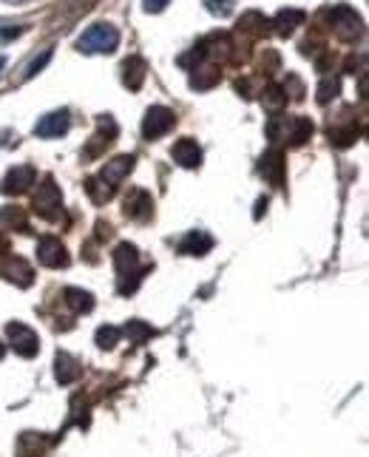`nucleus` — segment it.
<instances>
[{
	"label": "nucleus",
	"instance_id": "f257e3e1",
	"mask_svg": "<svg viewBox=\"0 0 369 457\" xmlns=\"http://www.w3.org/2000/svg\"><path fill=\"white\" fill-rule=\"evenodd\" d=\"M114 264H117V290H120L123 295L134 293L137 284H140V278H142V267H140V253H137V247L128 244V241L117 244V250H114Z\"/></svg>",
	"mask_w": 369,
	"mask_h": 457
},
{
	"label": "nucleus",
	"instance_id": "f03ea898",
	"mask_svg": "<svg viewBox=\"0 0 369 457\" xmlns=\"http://www.w3.org/2000/svg\"><path fill=\"white\" fill-rule=\"evenodd\" d=\"M117 46H120V31L111 23H94L77 40V48L83 54H111V51H117Z\"/></svg>",
	"mask_w": 369,
	"mask_h": 457
},
{
	"label": "nucleus",
	"instance_id": "7ed1b4c3",
	"mask_svg": "<svg viewBox=\"0 0 369 457\" xmlns=\"http://www.w3.org/2000/svg\"><path fill=\"white\" fill-rule=\"evenodd\" d=\"M31 208H34L37 216H43V219H48V222H54V219L60 216L63 196H60V188L54 185L51 177H46L43 185H37V194H34V199H31Z\"/></svg>",
	"mask_w": 369,
	"mask_h": 457
},
{
	"label": "nucleus",
	"instance_id": "20e7f679",
	"mask_svg": "<svg viewBox=\"0 0 369 457\" xmlns=\"http://www.w3.org/2000/svg\"><path fill=\"white\" fill-rule=\"evenodd\" d=\"M177 122V114L165 105H154L145 111V120H142V137L145 140H160L165 137Z\"/></svg>",
	"mask_w": 369,
	"mask_h": 457
},
{
	"label": "nucleus",
	"instance_id": "39448f33",
	"mask_svg": "<svg viewBox=\"0 0 369 457\" xmlns=\"http://www.w3.org/2000/svg\"><path fill=\"white\" fill-rule=\"evenodd\" d=\"M6 335H9V344H11V350H14L17 355H23V358L37 355V350H40V338H37V332H34L31 327H26V324L14 321V324H9V327H6Z\"/></svg>",
	"mask_w": 369,
	"mask_h": 457
},
{
	"label": "nucleus",
	"instance_id": "423d86ee",
	"mask_svg": "<svg viewBox=\"0 0 369 457\" xmlns=\"http://www.w3.org/2000/svg\"><path fill=\"white\" fill-rule=\"evenodd\" d=\"M330 20H333V31H336L341 40H347V43L358 40L361 31H364L361 17H358L353 9H347V6H338L336 11H330Z\"/></svg>",
	"mask_w": 369,
	"mask_h": 457
},
{
	"label": "nucleus",
	"instance_id": "0eeeda50",
	"mask_svg": "<svg viewBox=\"0 0 369 457\" xmlns=\"http://www.w3.org/2000/svg\"><path fill=\"white\" fill-rule=\"evenodd\" d=\"M34 179H37V171H34L31 165H17V168H11V171L3 177L0 191H3L6 196H20V194H26V191L34 185Z\"/></svg>",
	"mask_w": 369,
	"mask_h": 457
},
{
	"label": "nucleus",
	"instance_id": "6e6552de",
	"mask_svg": "<svg viewBox=\"0 0 369 457\" xmlns=\"http://www.w3.org/2000/svg\"><path fill=\"white\" fill-rule=\"evenodd\" d=\"M37 261L40 264H46V267H66L68 264V250L63 247V241L60 238H54V236H43L40 241H37Z\"/></svg>",
	"mask_w": 369,
	"mask_h": 457
},
{
	"label": "nucleus",
	"instance_id": "1a4fd4ad",
	"mask_svg": "<svg viewBox=\"0 0 369 457\" xmlns=\"http://www.w3.org/2000/svg\"><path fill=\"white\" fill-rule=\"evenodd\" d=\"M71 120H68V111H51L46 117H40V122L34 125V134L43 137V140H57L68 131Z\"/></svg>",
	"mask_w": 369,
	"mask_h": 457
},
{
	"label": "nucleus",
	"instance_id": "9d476101",
	"mask_svg": "<svg viewBox=\"0 0 369 457\" xmlns=\"http://www.w3.org/2000/svg\"><path fill=\"white\" fill-rule=\"evenodd\" d=\"M125 216L128 219H134V222H148L151 219V214H154V199H151V194L148 191H131L128 196H125Z\"/></svg>",
	"mask_w": 369,
	"mask_h": 457
},
{
	"label": "nucleus",
	"instance_id": "9b49d317",
	"mask_svg": "<svg viewBox=\"0 0 369 457\" xmlns=\"http://www.w3.org/2000/svg\"><path fill=\"white\" fill-rule=\"evenodd\" d=\"M131 171H134V157H131V154H120V157H114L111 162H105V168L100 171V179H103L105 185L117 188Z\"/></svg>",
	"mask_w": 369,
	"mask_h": 457
},
{
	"label": "nucleus",
	"instance_id": "f8f14e48",
	"mask_svg": "<svg viewBox=\"0 0 369 457\" xmlns=\"http://www.w3.org/2000/svg\"><path fill=\"white\" fill-rule=\"evenodd\" d=\"M259 174H261L270 185H281V182H284V157H281L279 151L264 154L261 162H259Z\"/></svg>",
	"mask_w": 369,
	"mask_h": 457
},
{
	"label": "nucleus",
	"instance_id": "ddd939ff",
	"mask_svg": "<svg viewBox=\"0 0 369 457\" xmlns=\"http://www.w3.org/2000/svg\"><path fill=\"white\" fill-rule=\"evenodd\" d=\"M171 157H174V162L182 165V168H199V162H202V148H199L193 140L184 137V140H180V142L174 145Z\"/></svg>",
	"mask_w": 369,
	"mask_h": 457
},
{
	"label": "nucleus",
	"instance_id": "4468645a",
	"mask_svg": "<svg viewBox=\"0 0 369 457\" xmlns=\"http://www.w3.org/2000/svg\"><path fill=\"white\" fill-rule=\"evenodd\" d=\"M210 247H213V238L204 230H190L180 241V253H184V256H204Z\"/></svg>",
	"mask_w": 369,
	"mask_h": 457
},
{
	"label": "nucleus",
	"instance_id": "2eb2a0df",
	"mask_svg": "<svg viewBox=\"0 0 369 457\" xmlns=\"http://www.w3.org/2000/svg\"><path fill=\"white\" fill-rule=\"evenodd\" d=\"M123 83L131 88V91H140L142 83H145V60L142 57H128L123 63Z\"/></svg>",
	"mask_w": 369,
	"mask_h": 457
},
{
	"label": "nucleus",
	"instance_id": "dca6fc26",
	"mask_svg": "<svg viewBox=\"0 0 369 457\" xmlns=\"http://www.w3.org/2000/svg\"><path fill=\"white\" fill-rule=\"evenodd\" d=\"M3 275H6L9 281L20 284V287H28V284H31V278H34L31 267H28L23 258H9V264L3 267Z\"/></svg>",
	"mask_w": 369,
	"mask_h": 457
},
{
	"label": "nucleus",
	"instance_id": "f3484780",
	"mask_svg": "<svg viewBox=\"0 0 369 457\" xmlns=\"http://www.w3.org/2000/svg\"><path fill=\"white\" fill-rule=\"evenodd\" d=\"M301 23H304V11H298V9H281L276 14V20H273L279 34H293L296 26H301Z\"/></svg>",
	"mask_w": 369,
	"mask_h": 457
},
{
	"label": "nucleus",
	"instance_id": "a211bd4d",
	"mask_svg": "<svg viewBox=\"0 0 369 457\" xmlns=\"http://www.w3.org/2000/svg\"><path fill=\"white\" fill-rule=\"evenodd\" d=\"M57 381L60 384H71V381H77V375H80V364L68 355V352H57Z\"/></svg>",
	"mask_w": 369,
	"mask_h": 457
},
{
	"label": "nucleus",
	"instance_id": "6ab92c4d",
	"mask_svg": "<svg viewBox=\"0 0 369 457\" xmlns=\"http://www.w3.org/2000/svg\"><path fill=\"white\" fill-rule=\"evenodd\" d=\"M63 295H66V304H68L74 312H91V307H94L91 293H85V290H80V287H68Z\"/></svg>",
	"mask_w": 369,
	"mask_h": 457
},
{
	"label": "nucleus",
	"instance_id": "aec40b11",
	"mask_svg": "<svg viewBox=\"0 0 369 457\" xmlns=\"http://www.w3.org/2000/svg\"><path fill=\"white\" fill-rule=\"evenodd\" d=\"M85 194H88L97 205H105V202L114 196V188H111V185H105L100 177H91V179L85 182Z\"/></svg>",
	"mask_w": 369,
	"mask_h": 457
},
{
	"label": "nucleus",
	"instance_id": "412c9836",
	"mask_svg": "<svg viewBox=\"0 0 369 457\" xmlns=\"http://www.w3.org/2000/svg\"><path fill=\"white\" fill-rule=\"evenodd\" d=\"M125 335H128L131 344H142V341H148L154 335V327H148L145 321H128L125 324Z\"/></svg>",
	"mask_w": 369,
	"mask_h": 457
},
{
	"label": "nucleus",
	"instance_id": "4be33fe9",
	"mask_svg": "<svg viewBox=\"0 0 369 457\" xmlns=\"http://www.w3.org/2000/svg\"><path fill=\"white\" fill-rule=\"evenodd\" d=\"M310 134H313V122H310L307 117H293V131H290L293 145L307 142V140H310Z\"/></svg>",
	"mask_w": 369,
	"mask_h": 457
},
{
	"label": "nucleus",
	"instance_id": "5701e85b",
	"mask_svg": "<svg viewBox=\"0 0 369 457\" xmlns=\"http://www.w3.org/2000/svg\"><path fill=\"white\" fill-rule=\"evenodd\" d=\"M117 341H120V330L117 327H100L97 330V347H103V350H114L117 347Z\"/></svg>",
	"mask_w": 369,
	"mask_h": 457
},
{
	"label": "nucleus",
	"instance_id": "b1692460",
	"mask_svg": "<svg viewBox=\"0 0 369 457\" xmlns=\"http://www.w3.org/2000/svg\"><path fill=\"white\" fill-rule=\"evenodd\" d=\"M0 222H3V225H11V228L17 225L20 230H28V222H26V216H23L20 208H3V211H0Z\"/></svg>",
	"mask_w": 369,
	"mask_h": 457
},
{
	"label": "nucleus",
	"instance_id": "393cba45",
	"mask_svg": "<svg viewBox=\"0 0 369 457\" xmlns=\"http://www.w3.org/2000/svg\"><path fill=\"white\" fill-rule=\"evenodd\" d=\"M338 91H341L338 77H327V80L318 85V103H330L333 97H338Z\"/></svg>",
	"mask_w": 369,
	"mask_h": 457
},
{
	"label": "nucleus",
	"instance_id": "a878e982",
	"mask_svg": "<svg viewBox=\"0 0 369 457\" xmlns=\"http://www.w3.org/2000/svg\"><path fill=\"white\" fill-rule=\"evenodd\" d=\"M219 80H222V74H219L216 68H199L196 77H193V85H196V88H210V85L219 83Z\"/></svg>",
	"mask_w": 369,
	"mask_h": 457
},
{
	"label": "nucleus",
	"instance_id": "bb28decb",
	"mask_svg": "<svg viewBox=\"0 0 369 457\" xmlns=\"http://www.w3.org/2000/svg\"><path fill=\"white\" fill-rule=\"evenodd\" d=\"M48 60H51V48H46V51H43L40 57H34V60H31V63L26 65V71H23V80L34 77V74H37V71H40V68H43V65L48 63Z\"/></svg>",
	"mask_w": 369,
	"mask_h": 457
},
{
	"label": "nucleus",
	"instance_id": "cd10ccee",
	"mask_svg": "<svg viewBox=\"0 0 369 457\" xmlns=\"http://www.w3.org/2000/svg\"><path fill=\"white\" fill-rule=\"evenodd\" d=\"M233 3H236V0H204L207 11H210V14H219V17H227V14L233 11Z\"/></svg>",
	"mask_w": 369,
	"mask_h": 457
},
{
	"label": "nucleus",
	"instance_id": "c85d7f7f",
	"mask_svg": "<svg viewBox=\"0 0 369 457\" xmlns=\"http://www.w3.org/2000/svg\"><path fill=\"white\" fill-rule=\"evenodd\" d=\"M261 100H264V103H267L270 108H279V105L284 103V94H281V88H276V85H270V88L264 91V97H261Z\"/></svg>",
	"mask_w": 369,
	"mask_h": 457
},
{
	"label": "nucleus",
	"instance_id": "c756f323",
	"mask_svg": "<svg viewBox=\"0 0 369 457\" xmlns=\"http://www.w3.org/2000/svg\"><path fill=\"white\" fill-rule=\"evenodd\" d=\"M142 3H145V11H162L171 0H142Z\"/></svg>",
	"mask_w": 369,
	"mask_h": 457
},
{
	"label": "nucleus",
	"instance_id": "7c9ffc66",
	"mask_svg": "<svg viewBox=\"0 0 369 457\" xmlns=\"http://www.w3.org/2000/svg\"><path fill=\"white\" fill-rule=\"evenodd\" d=\"M6 247H9V244H6V236L0 233V253H6Z\"/></svg>",
	"mask_w": 369,
	"mask_h": 457
},
{
	"label": "nucleus",
	"instance_id": "2f4dec72",
	"mask_svg": "<svg viewBox=\"0 0 369 457\" xmlns=\"http://www.w3.org/2000/svg\"><path fill=\"white\" fill-rule=\"evenodd\" d=\"M3 65H6V57H0V68H3Z\"/></svg>",
	"mask_w": 369,
	"mask_h": 457
},
{
	"label": "nucleus",
	"instance_id": "473e14b6",
	"mask_svg": "<svg viewBox=\"0 0 369 457\" xmlns=\"http://www.w3.org/2000/svg\"><path fill=\"white\" fill-rule=\"evenodd\" d=\"M0 355H3V347H0Z\"/></svg>",
	"mask_w": 369,
	"mask_h": 457
}]
</instances>
